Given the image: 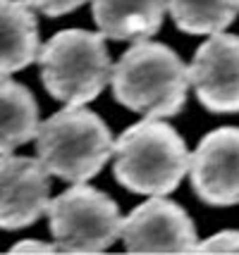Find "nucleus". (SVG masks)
Here are the masks:
<instances>
[{
	"label": "nucleus",
	"instance_id": "1",
	"mask_svg": "<svg viewBox=\"0 0 239 255\" xmlns=\"http://www.w3.org/2000/svg\"><path fill=\"white\" fill-rule=\"evenodd\" d=\"M113 98L144 117H170L184 108L189 69L163 43L139 41L110 72Z\"/></svg>",
	"mask_w": 239,
	"mask_h": 255
},
{
	"label": "nucleus",
	"instance_id": "2",
	"mask_svg": "<svg viewBox=\"0 0 239 255\" xmlns=\"http://www.w3.org/2000/svg\"><path fill=\"white\" fill-rule=\"evenodd\" d=\"M113 174L132 193L165 196L189 169V150L180 133L158 117H146L113 143Z\"/></svg>",
	"mask_w": 239,
	"mask_h": 255
},
{
	"label": "nucleus",
	"instance_id": "3",
	"mask_svg": "<svg viewBox=\"0 0 239 255\" xmlns=\"http://www.w3.org/2000/svg\"><path fill=\"white\" fill-rule=\"evenodd\" d=\"M36 160L48 174L72 184L89 181L113 155L108 124L84 105H67L36 129Z\"/></svg>",
	"mask_w": 239,
	"mask_h": 255
},
{
	"label": "nucleus",
	"instance_id": "4",
	"mask_svg": "<svg viewBox=\"0 0 239 255\" xmlns=\"http://www.w3.org/2000/svg\"><path fill=\"white\" fill-rule=\"evenodd\" d=\"M46 91L65 105L93 100L110 81V55L101 33L84 29L57 31L38 50Z\"/></svg>",
	"mask_w": 239,
	"mask_h": 255
},
{
	"label": "nucleus",
	"instance_id": "5",
	"mask_svg": "<svg viewBox=\"0 0 239 255\" xmlns=\"http://www.w3.org/2000/svg\"><path fill=\"white\" fill-rule=\"evenodd\" d=\"M48 224L62 253H103L120 239V208L84 181L48 200Z\"/></svg>",
	"mask_w": 239,
	"mask_h": 255
},
{
	"label": "nucleus",
	"instance_id": "6",
	"mask_svg": "<svg viewBox=\"0 0 239 255\" xmlns=\"http://www.w3.org/2000/svg\"><path fill=\"white\" fill-rule=\"evenodd\" d=\"M120 239L129 253H194L196 227L177 203L148 196L120 222Z\"/></svg>",
	"mask_w": 239,
	"mask_h": 255
},
{
	"label": "nucleus",
	"instance_id": "7",
	"mask_svg": "<svg viewBox=\"0 0 239 255\" xmlns=\"http://www.w3.org/2000/svg\"><path fill=\"white\" fill-rule=\"evenodd\" d=\"M189 177L196 196L208 205L239 203V127L206 133L189 155Z\"/></svg>",
	"mask_w": 239,
	"mask_h": 255
},
{
	"label": "nucleus",
	"instance_id": "8",
	"mask_svg": "<svg viewBox=\"0 0 239 255\" xmlns=\"http://www.w3.org/2000/svg\"><path fill=\"white\" fill-rule=\"evenodd\" d=\"M189 69L196 98L211 112H239V36L211 33L199 45Z\"/></svg>",
	"mask_w": 239,
	"mask_h": 255
},
{
	"label": "nucleus",
	"instance_id": "9",
	"mask_svg": "<svg viewBox=\"0 0 239 255\" xmlns=\"http://www.w3.org/2000/svg\"><path fill=\"white\" fill-rule=\"evenodd\" d=\"M50 181L34 157L0 155V229H24L46 212Z\"/></svg>",
	"mask_w": 239,
	"mask_h": 255
},
{
	"label": "nucleus",
	"instance_id": "10",
	"mask_svg": "<svg viewBox=\"0 0 239 255\" xmlns=\"http://www.w3.org/2000/svg\"><path fill=\"white\" fill-rule=\"evenodd\" d=\"M101 36L113 41H146L158 33L165 0H91Z\"/></svg>",
	"mask_w": 239,
	"mask_h": 255
},
{
	"label": "nucleus",
	"instance_id": "11",
	"mask_svg": "<svg viewBox=\"0 0 239 255\" xmlns=\"http://www.w3.org/2000/svg\"><path fill=\"white\" fill-rule=\"evenodd\" d=\"M38 50L41 36L31 7L19 0H0V74L29 67Z\"/></svg>",
	"mask_w": 239,
	"mask_h": 255
},
{
	"label": "nucleus",
	"instance_id": "12",
	"mask_svg": "<svg viewBox=\"0 0 239 255\" xmlns=\"http://www.w3.org/2000/svg\"><path fill=\"white\" fill-rule=\"evenodd\" d=\"M38 105L34 93L7 74H0V155L34 138Z\"/></svg>",
	"mask_w": 239,
	"mask_h": 255
},
{
	"label": "nucleus",
	"instance_id": "13",
	"mask_svg": "<svg viewBox=\"0 0 239 255\" xmlns=\"http://www.w3.org/2000/svg\"><path fill=\"white\" fill-rule=\"evenodd\" d=\"M177 29L194 36L225 31L239 14V0H165Z\"/></svg>",
	"mask_w": 239,
	"mask_h": 255
},
{
	"label": "nucleus",
	"instance_id": "14",
	"mask_svg": "<svg viewBox=\"0 0 239 255\" xmlns=\"http://www.w3.org/2000/svg\"><path fill=\"white\" fill-rule=\"evenodd\" d=\"M194 253H239V232H218L206 241H196Z\"/></svg>",
	"mask_w": 239,
	"mask_h": 255
},
{
	"label": "nucleus",
	"instance_id": "15",
	"mask_svg": "<svg viewBox=\"0 0 239 255\" xmlns=\"http://www.w3.org/2000/svg\"><path fill=\"white\" fill-rule=\"evenodd\" d=\"M24 2H26L29 7L48 14V17H62V14L81 7V5L89 2V0H24Z\"/></svg>",
	"mask_w": 239,
	"mask_h": 255
},
{
	"label": "nucleus",
	"instance_id": "16",
	"mask_svg": "<svg viewBox=\"0 0 239 255\" xmlns=\"http://www.w3.org/2000/svg\"><path fill=\"white\" fill-rule=\"evenodd\" d=\"M10 253H62V248L57 244H46V241L26 239V241H19V244L12 246Z\"/></svg>",
	"mask_w": 239,
	"mask_h": 255
}]
</instances>
